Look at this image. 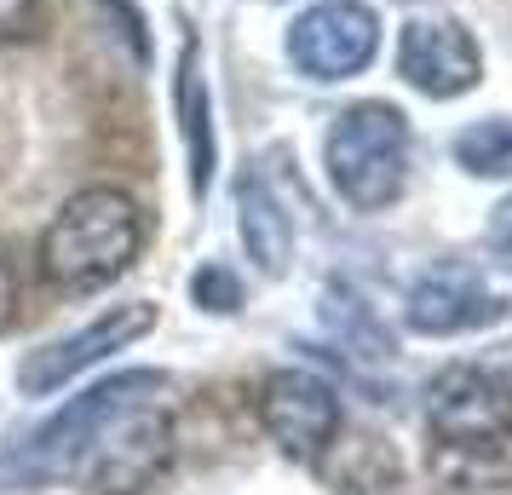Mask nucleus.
I'll use <instances>...</instances> for the list:
<instances>
[{
    "label": "nucleus",
    "instance_id": "obj_1",
    "mask_svg": "<svg viewBox=\"0 0 512 495\" xmlns=\"http://www.w3.org/2000/svg\"><path fill=\"white\" fill-rule=\"evenodd\" d=\"M139 242V202L116 185H87L52 213L41 236V271L70 294H93L127 277V265L139 260Z\"/></svg>",
    "mask_w": 512,
    "mask_h": 495
},
{
    "label": "nucleus",
    "instance_id": "obj_2",
    "mask_svg": "<svg viewBox=\"0 0 512 495\" xmlns=\"http://www.w3.org/2000/svg\"><path fill=\"white\" fill-rule=\"evenodd\" d=\"M323 167L346 208H392L409 185V121H403V110L386 98H363V104L340 110L323 139Z\"/></svg>",
    "mask_w": 512,
    "mask_h": 495
},
{
    "label": "nucleus",
    "instance_id": "obj_3",
    "mask_svg": "<svg viewBox=\"0 0 512 495\" xmlns=\"http://www.w3.org/2000/svg\"><path fill=\"white\" fill-rule=\"evenodd\" d=\"M167 461H173V421L156 392H139L93 426L75 461V484L87 495H139L167 472Z\"/></svg>",
    "mask_w": 512,
    "mask_h": 495
},
{
    "label": "nucleus",
    "instance_id": "obj_4",
    "mask_svg": "<svg viewBox=\"0 0 512 495\" xmlns=\"http://www.w3.org/2000/svg\"><path fill=\"white\" fill-rule=\"evenodd\" d=\"M139 392H167V375L133 369V375H110V380H98V386H87L81 398L64 403V409L0 467V478H6V484H75V461H81V449L93 438V426L104 421L116 403L139 398Z\"/></svg>",
    "mask_w": 512,
    "mask_h": 495
},
{
    "label": "nucleus",
    "instance_id": "obj_5",
    "mask_svg": "<svg viewBox=\"0 0 512 495\" xmlns=\"http://www.w3.org/2000/svg\"><path fill=\"white\" fill-rule=\"evenodd\" d=\"M380 52V18L363 0H317L288 24V64L305 81H351Z\"/></svg>",
    "mask_w": 512,
    "mask_h": 495
},
{
    "label": "nucleus",
    "instance_id": "obj_6",
    "mask_svg": "<svg viewBox=\"0 0 512 495\" xmlns=\"http://www.w3.org/2000/svg\"><path fill=\"white\" fill-rule=\"evenodd\" d=\"M150 329H156V306H150V300L98 311L93 323H81L75 334L52 340V346H41V352H29L24 369H18V386H24L29 398H52L58 386H70V380L87 375L93 363L127 352V346H139Z\"/></svg>",
    "mask_w": 512,
    "mask_h": 495
},
{
    "label": "nucleus",
    "instance_id": "obj_7",
    "mask_svg": "<svg viewBox=\"0 0 512 495\" xmlns=\"http://www.w3.org/2000/svg\"><path fill=\"white\" fill-rule=\"evenodd\" d=\"M426 421L449 449H495L512 438V398L489 363H455L426 392Z\"/></svg>",
    "mask_w": 512,
    "mask_h": 495
},
{
    "label": "nucleus",
    "instance_id": "obj_8",
    "mask_svg": "<svg viewBox=\"0 0 512 495\" xmlns=\"http://www.w3.org/2000/svg\"><path fill=\"white\" fill-rule=\"evenodd\" d=\"M259 415H265V432L277 438L282 455L317 461L340 432V392L311 369H277L259 386Z\"/></svg>",
    "mask_w": 512,
    "mask_h": 495
},
{
    "label": "nucleus",
    "instance_id": "obj_9",
    "mask_svg": "<svg viewBox=\"0 0 512 495\" xmlns=\"http://www.w3.org/2000/svg\"><path fill=\"white\" fill-rule=\"evenodd\" d=\"M397 75L426 98H461L484 75V52L455 18H409L397 35Z\"/></svg>",
    "mask_w": 512,
    "mask_h": 495
},
{
    "label": "nucleus",
    "instance_id": "obj_10",
    "mask_svg": "<svg viewBox=\"0 0 512 495\" xmlns=\"http://www.w3.org/2000/svg\"><path fill=\"white\" fill-rule=\"evenodd\" d=\"M507 317V300L489 288V277L466 260L432 265L409 288V329L415 334H472Z\"/></svg>",
    "mask_w": 512,
    "mask_h": 495
},
{
    "label": "nucleus",
    "instance_id": "obj_11",
    "mask_svg": "<svg viewBox=\"0 0 512 495\" xmlns=\"http://www.w3.org/2000/svg\"><path fill=\"white\" fill-rule=\"evenodd\" d=\"M173 110H179V139H185L190 190L208 196L213 167H219V139H213V98H208V70H202V41H196V35H185V47H179Z\"/></svg>",
    "mask_w": 512,
    "mask_h": 495
},
{
    "label": "nucleus",
    "instance_id": "obj_12",
    "mask_svg": "<svg viewBox=\"0 0 512 495\" xmlns=\"http://www.w3.org/2000/svg\"><path fill=\"white\" fill-rule=\"evenodd\" d=\"M236 231H242L248 260L265 277H288V265H294V225L282 213L277 190L265 185L259 173H242L236 179Z\"/></svg>",
    "mask_w": 512,
    "mask_h": 495
},
{
    "label": "nucleus",
    "instance_id": "obj_13",
    "mask_svg": "<svg viewBox=\"0 0 512 495\" xmlns=\"http://www.w3.org/2000/svg\"><path fill=\"white\" fill-rule=\"evenodd\" d=\"M323 323L328 334L340 340V352L351 357V363H392V334L374 323V311L357 300V294H346V288H328V306H323Z\"/></svg>",
    "mask_w": 512,
    "mask_h": 495
},
{
    "label": "nucleus",
    "instance_id": "obj_14",
    "mask_svg": "<svg viewBox=\"0 0 512 495\" xmlns=\"http://www.w3.org/2000/svg\"><path fill=\"white\" fill-rule=\"evenodd\" d=\"M455 162L472 179H507L512 173V116H489L455 139Z\"/></svg>",
    "mask_w": 512,
    "mask_h": 495
},
{
    "label": "nucleus",
    "instance_id": "obj_15",
    "mask_svg": "<svg viewBox=\"0 0 512 495\" xmlns=\"http://www.w3.org/2000/svg\"><path fill=\"white\" fill-rule=\"evenodd\" d=\"M190 294H196V306L213 311V317H231V311H242V283H236L231 265H202L196 277H190Z\"/></svg>",
    "mask_w": 512,
    "mask_h": 495
},
{
    "label": "nucleus",
    "instance_id": "obj_16",
    "mask_svg": "<svg viewBox=\"0 0 512 495\" xmlns=\"http://www.w3.org/2000/svg\"><path fill=\"white\" fill-rule=\"evenodd\" d=\"M47 0H0V47H24L47 29Z\"/></svg>",
    "mask_w": 512,
    "mask_h": 495
},
{
    "label": "nucleus",
    "instance_id": "obj_17",
    "mask_svg": "<svg viewBox=\"0 0 512 495\" xmlns=\"http://www.w3.org/2000/svg\"><path fill=\"white\" fill-rule=\"evenodd\" d=\"M12 323V271H6V254H0V329Z\"/></svg>",
    "mask_w": 512,
    "mask_h": 495
},
{
    "label": "nucleus",
    "instance_id": "obj_18",
    "mask_svg": "<svg viewBox=\"0 0 512 495\" xmlns=\"http://www.w3.org/2000/svg\"><path fill=\"white\" fill-rule=\"evenodd\" d=\"M495 242H501V248H512V202H501V208H495Z\"/></svg>",
    "mask_w": 512,
    "mask_h": 495
},
{
    "label": "nucleus",
    "instance_id": "obj_19",
    "mask_svg": "<svg viewBox=\"0 0 512 495\" xmlns=\"http://www.w3.org/2000/svg\"><path fill=\"white\" fill-rule=\"evenodd\" d=\"M489 369H495V380H501V392L512 398V346H507V357H501V363H489Z\"/></svg>",
    "mask_w": 512,
    "mask_h": 495
}]
</instances>
